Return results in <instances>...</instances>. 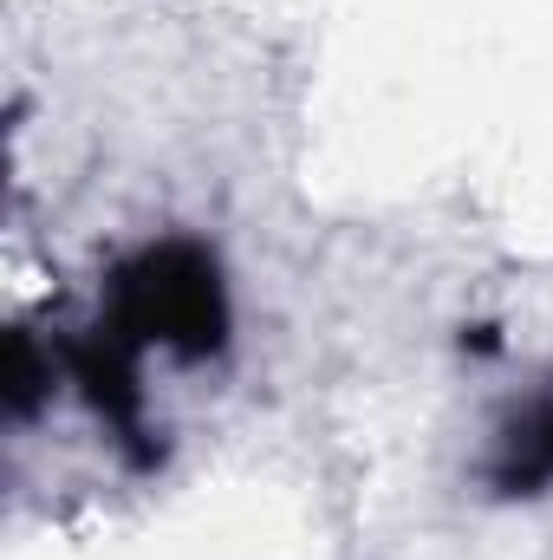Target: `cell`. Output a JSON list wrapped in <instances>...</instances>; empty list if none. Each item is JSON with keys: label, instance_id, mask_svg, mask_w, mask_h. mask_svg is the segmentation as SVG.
<instances>
[{"label": "cell", "instance_id": "obj_4", "mask_svg": "<svg viewBox=\"0 0 553 560\" xmlns=\"http://www.w3.org/2000/svg\"><path fill=\"white\" fill-rule=\"evenodd\" d=\"M52 372H59V346L46 339L39 346V332H13L7 339V411L13 418H33L39 411V398L52 392Z\"/></svg>", "mask_w": 553, "mask_h": 560}, {"label": "cell", "instance_id": "obj_3", "mask_svg": "<svg viewBox=\"0 0 553 560\" xmlns=\"http://www.w3.org/2000/svg\"><path fill=\"white\" fill-rule=\"evenodd\" d=\"M495 489L502 495H541L553 482V405H534L495 450Z\"/></svg>", "mask_w": 553, "mask_h": 560}, {"label": "cell", "instance_id": "obj_1", "mask_svg": "<svg viewBox=\"0 0 553 560\" xmlns=\"http://www.w3.org/2000/svg\"><path fill=\"white\" fill-rule=\"evenodd\" d=\"M105 326L138 352H169L176 365L222 359L235 306H228V275L215 248L189 235L138 248L105 287Z\"/></svg>", "mask_w": 553, "mask_h": 560}, {"label": "cell", "instance_id": "obj_2", "mask_svg": "<svg viewBox=\"0 0 553 560\" xmlns=\"http://www.w3.org/2000/svg\"><path fill=\"white\" fill-rule=\"evenodd\" d=\"M52 346H59V372L85 392L92 418L118 436V450H125L138 469H156L163 443H156V430H150V405H143V352L138 346H125L105 319H98L92 332H79V339H52Z\"/></svg>", "mask_w": 553, "mask_h": 560}]
</instances>
